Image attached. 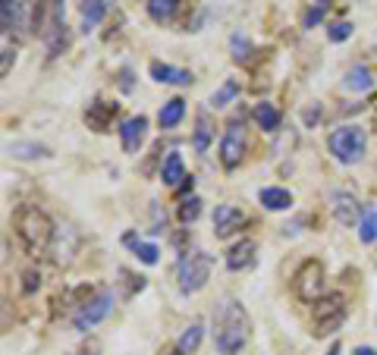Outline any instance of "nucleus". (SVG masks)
Returning a JSON list of instances; mask_svg holds the SVG:
<instances>
[{"mask_svg":"<svg viewBox=\"0 0 377 355\" xmlns=\"http://www.w3.org/2000/svg\"><path fill=\"white\" fill-rule=\"evenodd\" d=\"M252 334V324H248V314L239 302L223 299L214 314V346L220 355H236L242 346L248 343Z\"/></svg>","mask_w":377,"mask_h":355,"instance_id":"f257e3e1","label":"nucleus"},{"mask_svg":"<svg viewBox=\"0 0 377 355\" xmlns=\"http://www.w3.org/2000/svg\"><path fill=\"white\" fill-rule=\"evenodd\" d=\"M13 226H16V236H19L22 248L28 255H44L54 242V220L35 205H22L19 211L13 214Z\"/></svg>","mask_w":377,"mask_h":355,"instance_id":"f03ea898","label":"nucleus"},{"mask_svg":"<svg viewBox=\"0 0 377 355\" xmlns=\"http://www.w3.org/2000/svg\"><path fill=\"white\" fill-rule=\"evenodd\" d=\"M327 148L340 164H358L365 157V148H368V138H365V129H358V126H340V129L330 132Z\"/></svg>","mask_w":377,"mask_h":355,"instance_id":"7ed1b4c3","label":"nucleus"},{"mask_svg":"<svg viewBox=\"0 0 377 355\" xmlns=\"http://www.w3.org/2000/svg\"><path fill=\"white\" fill-rule=\"evenodd\" d=\"M211 277V255L205 252H185L176 267V280L183 293H199Z\"/></svg>","mask_w":377,"mask_h":355,"instance_id":"20e7f679","label":"nucleus"},{"mask_svg":"<svg viewBox=\"0 0 377 355\" xmlns=\"http://www.w3.org/2000/svg\"><path fill=\"white\" fill-rule=\"evenodd\" d=\"M346 318V299L340 293H330L315 302V336H330Z\"/></svg>","mask_w":377,"mask_h":355,"instance_id":"39448f33","label":"nucleus"},{"mask_svg":"<svg viewBox=\"0 0 377 355\" xmlns=\"http://www.w3.org/2000/svg\"><path fill=\"white\" fill-rule=\"evenodd\" d=\"M293 289H295V295H299L302 302H318V295H321V289H324V267H321V261H315V258L302 261V267L295 271V277H293Z\"/></svg>","mask_w":377,"mask_h":355,"instance_id":"423d86ee","label":"nucleus"},{"mask_svg":"<svg viewBox=\"0 0 377 355\" xmlns=\"http://www.w3.org/2000/svg\"><path fill=\"white\" fill-rule=\"evenodd\" d=\"M242 154H246V129H242V120H233L223 132V142H220V164L226 170L239 167Z\"/></svg>","mask_w":377,"mask_h":355,"instance_id":"0eeeda50","label":"nucleus"},{"mask_svg":"<svg viewBox=\"0 0 377 355\" xmlns=\"http://www.w3.org/2000/svg\"><path fill=\"white\" fill-rule=\"evenodd\" d=\"M110 311H113V293H98L91 302H85L82 311L73 318V324H75V330H82V334H85L89 327L101 324Z\"/></svg>","mask_w":377,"mask_h":355,"instance_id":"6e6552de","label":"nucleus"},{"mask_svg":"<svg viewBox=\"0 0 377 355\" xmlns=\"http://www.w3.org/2000/svg\"><path fill=\"white\" fill-rule=\"evenodd\" d=\"M242 224H246V214H242L239 208H233V205H217L214 208V233H217L220 239L233 236Z\"/></svg>","mask_w":377,"mask_h":355,"instance_id":"1a4fd4ad","label":"nucleus"},{"mask_svg":"<svg viewBox=\"0 0 377 355\" xmlns=\"http://www.w3.org/2000/svg\"><path fill=\"white\" fill-rule=\"evenodd\" d=\"M145 132H148V116H129L123 126H120V138H123V148L129 154H136L145 142Z\"/></svg>","mask_w":377,"mask_h":355,"instance_id":"9d476101","label":"nucleus"},{"mask_svg":"<svg viewBox=\"0 0 377 355\" xmlns=\"http://www.w3.org/2000/svg\"><path fill=\"white\" fill-rule=\"evenodd\" d=\"M151 79L160 85H192V73L189 69L170 66V63H160V60L151 63Z\"/></svg>","mask_w":377,"mask_h":355,"instance_id":"9b49d317","label":"nucleus"},{"mask_svg":"<svg viewBox=\"0 0 377 355\" xmlns=\"http://www.w3.org/2000/svg\"><path fill=\"white\" fill-rule=\"evenodd\" d=\"M362 205H358L352 195H333V217L340 220L343 226H356V224H362Z\"/></svg>","mask_w":377,"mask_h":355,"instance_id":"f8f14e48","label":"nucleus"},{"mask_svg":"<svg viewBox=\"0 0 377 355\" xmlns=\"http://www.w3.org/2000/svg\"><path fill=\"white\" fill-rule=\"evenodd\" d=\"M255 252H258L255 239H239L230 248V255H226V267H230V271H248V267L255 264Z\"/></svg>","mask_w":377,"mask_h":355,"instance_id":"ddd939ff","label":"nucleus"},{"mask_svg":"<svg viewBox=\"0 0 377 355\" xmlns=\"http://www.w3.org/2000/svg\"><path fill=\"white\" fill-rule=\"evenodd\" d=\"M113 113H117V104L95 101V104H89V110H85V123H89V129H95V132H107Z\"/></svg>","mask_w":377,"mask_h":355,"instance_id":"4468645a","label":"nucleus"},{"mask_svg":"<svg viewBox=\"0 0 377 355\" xmlns=\"http://www.w3.org/2000/svg\"><path fill=\"white\" fill-rule=\"evenodd\" d=\"M252 116H255V123H258V129H264V132H277V129H280V110H277L274 104H268V101L255 104Z\"/></svg>","mask_w":377,"mask_h":355,"instance_id":"2eb2a0df","label":"nucleus"},{"mask_svg":"<svg viewBox=\"0 0 377 355\" xmlns=\"http://www.w3.org/2000/svg\"><path fill=\"white\" fill-rule=\"evenodd\" d=\"M343 89L346 91H371L374 89V73L368 66H352L343 79Z\"/></svg>","mask_w":377,"mask_h":355,"instance_id":"dca6fc26","label":"nucleus"},{"mask_svg":"<svg viewBox=\"0 0 377 355\" xmlns=\"http://www.w3.org/2000/svg\"><path fill=\"white\" fill-rule=\"evenodd\" d=\"M160 176H164L167 185H179V183L185 179V167H183V154H179V151H170V154L164 157Z\"/></svg>","mask_w":377,"mask_h":355,"instance_id":"f3484780","label":"nucleus"},{"mask_svg":"<svg viewBox=\"0 0 377 355\" xmlns=\"http://www.w3.org/2000/svg\"><path fill=\"white\" fill-rule=\"evenodd\" d=\"M261 205L268 208V211H286L289 205H293V195H289L286 189H277V185H270V189H261Z\"/></svg>","mask_w":377,"mask_h":355,"instance_id":"a211bd4d","label":"nucleus"},{"mask_svg":"<svg viewBox=\"0 0 377 355\" xmlns=\"http://www.w3.org/2000/svg\"><path fill=\"white\" fill-rule=\"evenodd\" d=\"M183 113H185V101H183V98H170V101L160 107V113H158L160 129H173V126L183 120Z\"/></svg>","mask_w":377,"mask_h":355,"instance_id":"6ab92c4d","label":"nucleus"},{"mask_svg":"<svg viewBox=\"0 0 377 355\" xmlns=\"http://www.w3.org/2000/svg\"><path fill=\"white\" fill-rule=\"evenodd\" d=\"M107 13V0H82V32H91Z\"/></svg>","mask_w":377,"mask_h":355,"instance_id":"aec40b11","label":"nucleus"},{"mask_svg":"<svg viewBox=\"0 0 377 355\" xmlns=\"http://www.w3.org/2000/svg\"><path fill=\"white\" fill-rule=\"evenodd\" d=\"M211 136H214L211 116H208V110H201L199 120H195V151H199V154H205V151H208V145H211Z\"/></svg>","mask_w":377,"mask_h":355,"instance_id":"412c9836","label":"nucleus"},{"mask_svg":"<svg viewBox=\"0 0 377 355\" xmlns=\"http://www.w3.org/2000/svg\"><path fill=\"white\" fill-rule=\"evenodd\" d=\"M358 239L365 242V246H371V242L377 239V208H365L362 214V224H358Z\"/></svg>","mask_w":377,"mask_h":355,"instance_id":"4be33fe9","label":"nucleus"},{"mask_svg":"<svg viewBox=\"0 0 377 355\" xmlns=\"http://www.w3.org/2000/svg\"><path fill=\"white\" fill-rule=\"evenodd\" d=\"M201 334H205V327H201L199 321H195V324H189V327H185V334L179 336L176 349H179V352H185V355H192L195 349H199V343H201Z\"/></svg>","mask_w":377,"mask_h":355,"instance_id":"5701e85b","label":"nucleus"},{"mask_svg":"<svg viewBox=\"0 0 377 355\" xmlns=\"http://www.w3.org/2000/svg\"><path fill=\"white\" fill-rule=\"evenodd\" d=\"M176 13V0H148V16L154 22H170Z\"/></svg>","mask_w":377,"mask_h":355,"instance_id":"b1692460","label":"nucleus"},{"mask_svg":"<svg viewBox=\"0 0 377 355\" xmlns=\"http://www.w3.org/2000/svg\"><path fill=\"white\" fill-rule=\"evenodd\" d=\"M126 246H132L136 248V255H138V261H142V264H158V248L154 246H148V242H142V239H136V236H126Z\"/></svg>","mask_w":377,"mask_h":355,"instance_id":"393cba45","label":"nucleus"},{"mask_svg":"<svg viewBox=\"0 0 377 355\" xmlns=\"http://www.w3.org/2000/svg\"><path fill=\"white\" fill-rule=\"evenodd\" d=\"M236 95H239V82H236V79H226V82L220 85V91H214L211 104H214V107H226V104L233 101Z\"/></svg>","mask_w":377,"mask_h":355,"instance_id":"a878e982","label":"nucleus"},{"mask_svg":"<svg viewBox=\"0 0 377 355\" xmlns=\"http://www.w3.org/2000/svg\"><path fill=\"white\" fill-rule=\"evenodd\" d=\"M7 151L13 157H44V154H48L44 145H35V142H13Z\"/></svg>","mask_w":377,"mask_h":355,"instance_id":"bb28decb","label":"nucleus"},{"mask_svg":"<svg viewBox=\"0 0 377 355\" xmlns=\"http://www.w3.org/2000/svg\"><path fill=\"white\" fill-rule=\"evenodd\" d=\"M199 214H201V199L199 195H192V199H185L183 205H179V220H183V224H195Z\"/></svg>","mask_w":377,"mask_h":355,"instance_id":"cd10ccee","label":"nucleus"},{"mask_svg":"<svg viewBox=\"0 0 377 355\" xmlns=\"http://www.w3.org/2000/svg\"><path fill=\"white\" fill-rule=\"evenodd\" d=\"M230 48H233V60H239V63H248V51H252V44H248V38L246 35H239L236 32L233 38H230Z\"/></svg>","mask_w":377,"mask_h":355,"instance_id":"c85d7f7f","label":"nucleus"},{"mask_svg":"<svg viewBox=\"0 0 377 355\" xmlns=\"http://www.w3.org/2000/svg\"><path fill=\"white\" fill-rule=\"evenodd\" d=\"M327 10H330V0H315V3L309 7V13H305V28H315L318 22L324 19Z\"/></svg>","mask_w":377,"mask_h":355,"instance_id":"c756f323","label":"nucleus"},{"mask_svg":"<svg viewBox=\"0 0 377 355\" xmlns=\"http://www.w3.org/2000/svg\"><path fill=\"white\" fill-rule=\"evenodd\" d=\"M352 35V22H333V26L327 28V38L330 42H346Z\"/></svg>","mask_w":377,"mask_h":355,"instance_id":"7c9ffc66","label":"nucleus"},{"mask_svg":"<svg viewBox=\"0 0 377 355\" xmlns=\"http://www.w3.org/2000/svg\"><path fill=\"white\" fill-rule=\"evenodd\" d=\"M13 19H16V0H3V38L10 35V28H13Z\"/></svg>","mask_w":377,"mask_h":355,"instance_id":"2f4dec72","label":"nucleus"},{"mask_svg":"<svg viewBox=\"0 0 377 355\" xmlns=\"http://www.w3.org/2000/svg\"><path fill=\"white\" fill-rule=\"evenodd\" d=\"M22 280H26V283H22V289H26V293H35V289L42 286V273H38V271H26V273H22Z\"/></svg>","mask_w":377,"mask_h":355,"instance_id":"473e14b6","label":"nucleus"},{"mask_svg":"<svg viewBox=\"0 0 377 355\" xmlns=\"http://www.w3.org/2000/svg\"><path fill=\"white\" fill-rule=\"evenodd\" d=\"M10 63H13V51H10L7 38H3V63H0V73H3V75L10 73Z\"/></svg>","mask_w":377,"mask_h":355,"instance_id":"72a5a7b5","label":"nucleus"},{"mask_svg":"<svg viewBox=\"0 0 377 355\" xmlns=\"http://www.w3.org/2000/svg\"><path fill=\"white\" fill-rule=\"evenodd\" d=\"M318 120H321V107L315 104V107L305 110V123H318Z\"/></svg>","mask_w":377,"mask_h":355,"instance_id":"f704fd0d","label":"nucleus"},{"mask_svg":"<svg viewBox=\"0 0 377 355\" xmlns=\"http://www.w3.org/2000/svg\"><path fill=\"white\" fill-rule=\"evenodd\" d=\"M120 79H123V82H120V89L132 91V73H129V69H123V73H120Z\"/></svg>","mask_w":377,"mask_h":355,"instance_id":"c9c22d12","label":"nucleus"},{"mask_svg":"<svg viewBox=\"0 0 377 355\" xmlns=\"http://www.w3.org/2000/svg\"><path fill=\"white\" fill-rule=\"evenodd\" d=\"M356 355H377V352H374L371 346H358V349H356Z\"/></svg>","mask_w":377,"mask_h":355,"instance_id":"e433bc0d","label":"nucleus"},{"mask_svg":"<svg viewBox=\"0 0 377 355\" xmlns=\"http://www.w3.org/2000/svg\"><path fill=\"white\" fill-rule=\"evenodd\" d=\"M327 355H340V343H333V346H330V352Z\"/></svg>","mask_w":377,"mask_h":355,"instance_id":"4c0bfd02","label":"nucleus"},{"mask_svg":"<svg viewBox=\"0 0 377 355\" xmlns=\"http://www.w3.org/2000/svg\"><path fill=\"white\" fill-rule=\"evenodd\" d=\"M167 355H185V352H179V349H173V352H167Z\"/></svg>","mask_w":377,"mask_h":355,"instance_id":"58836bf2","label":"nucleus"}]
</instances>
